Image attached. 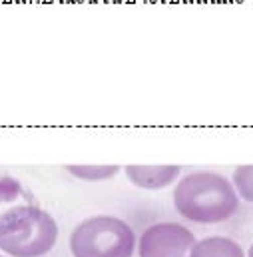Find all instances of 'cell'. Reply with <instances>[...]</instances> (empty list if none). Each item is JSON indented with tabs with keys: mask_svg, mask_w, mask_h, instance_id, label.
Listing matches in <instances>:
<instances>
[{
	"mask_svg": "<svg viewBox=\"0 0 253 257\" xmlns=\"http://www.w3.org/2000/svg\"><path fill=\"white\" fill-rule=\"evenodd\" d=\"M176 211L191 223L215 225L231 219L239 209V195L231 180L217 172L199 170L180 178L174 190Z\"/></svg>",
	"mask_w": 253,
	"mask_h": 257,
	"instance_id": "6da1fadb",
	"label": "cell"
},
{
	"mask_svg": "<svg viewBox=\"0 0 253 257\" xmlns=\"http://www.w3.org/2000/svg\"><path fill=\"white\" fill-rule=\"evenodd\" d=\"M58 235L56 219L38 205H14L0 213V251L6 257H44Z\"/></svg>",
	"mask_w": 253,
	"mask_h": 257,
	"instance_id": "7a4b0ae2",
	"label": "cell"
},
{
	"mask_svg": "<svg viewBox=\"0 0 253 257\" xmlns=\"http://www.w3.org/2000/svg\"><path fill=\"white\" fill-rule=\"evenodd\" d=\"M72 257H134L138 237L116 215H92L80 221L68 239Z\"/></svg>",
	"mask_w": 253,
	"mask_h": 257,
	"instance_id": "3957f363",
	"label": "cell"
},
{
	"mask_svg": "<svg viewBox=\"0 0 253 257\" xmlns=\"http://www.w3.org/2000/svg\"><path fill=\"white\" fill-rule=\"evenodd\" d=\"M195 235L186 225L162 221L150 225L138 239V257H190Z\"/></svg>",
	"mask_w": 253,
	"mask_h": 257,
	"instance_id": "277c9868",
	"label": "cell"
},
{
	"mask_svg": "<svg viewBox=\"0 0 253 257\" xmlns=\"http://www.w3.org/2000/svg\"><path fill=\"white\" fill-rule=\"evenodd\" d=\"M130 184L142 190H164L180 180V166H126Z\"/></svg>",
	"mask_w": 253,
	"mask_h": 257,
	"instance_id": "5b68a950",
	"label": "cell"
},
{
	"mask_svg": "<svg viewBox=\"0 0 253 257\" xmlns=\"http://www.w3.org/2000/svg\"><path fill=\"white\" fill-rule=\"evenodd\" d=\"M190 257H245L241 245L223 235H211L203 239H195Z\"/></svg>",
	"mask_w": 253,
	"mask_h": 257,
	"instance_id": "8992f818",
	"label": "cell"
},
{
	"mask_svg": "<svg viewBox=\"0 0 253 257\" xmlns=\"http://www.w3.org/2000/svg\"><path fill=\"white\" fill-rule=\"evenodd\" d=\"M66 172L72 174L76 180L82 182H106L118 176L120 166L112 164H70L66 166Z\"/></svg>",
	"mask_w": 253,
	"mask_h": 257,
	"instance_id": "52a82bcc",
	"label": "cell"
},
{
	"mask_svg": "<svg viewBox=\"0 0 253 257\" xmlns=\"http://www.w3.org/2000/svg\"><path fill=\"white\" fill-rule=\"evenodd\" d=\"M233 190L239 195V199L253 203V164L237 166L231 176Z\"/></svg>",
	"mask_w": 253,
	"mask_h": 257,
	"instance_id": "ba28073f",
	"label": "cell"
},
{
	"mask_svg": "<svg viewBox=\"0 0 253 257\" xmlns=\"http://www.w3.org/2000/svg\"><path fill=\"white\" fill-rule=\"evenodd\" d=\"M245 257H253V243L249 245V249H247V253H245Z\"/></svg>",
	"mask_w": 253,
	"mask_h": 257,
	"instance_id": "9c48e42d",
	"label": "cell"
},
{
	"mask_svg": "<svg viewBox=\"0 0 253 257\" xmlns=\"http://www.w3.org/2000/svg\"><path fill=\"white\" fill-rule=\"evenodd\" d=\"M0 257H6V255H4V253H2V255H0Z\"/></svg>",
	"mask_w": 253,
	"mask_h": 257,
	"instance_id": "30bf717a",
	"label": "cell"
}]
</instances>
